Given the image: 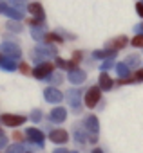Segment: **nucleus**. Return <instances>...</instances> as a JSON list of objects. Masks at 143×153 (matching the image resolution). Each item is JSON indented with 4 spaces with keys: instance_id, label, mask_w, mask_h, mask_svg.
<instances>
[{
    "instance_id": "f257e3e1",
    "label": "nucleus",
    "mask_w": 143,
    "mask_h": 153,
    "mask_svg": "<svg viewBox=\"0 0 143 153\" xmlns=\"http://www.w3.org/2000/svg\"><path fill=\"white\" fill-rule=\"evenodd\" d=\"M100 97H102L100 87H91V88L87 90V94H85V105H87L89 108H94V106L98 105Z\"/></svg>"
},
{
    "instance_id": "f03ea898",
    "label": "nucleus",
    "mask_w": 143,
    "mask_h": 153,
    "mask_svg": "<svg viewBox=\"0 0 143 153\" xmlns=\"http://www.w3.org/2000/svg\"><path fill=\"white\" fill-rule=\"evenodd\" d=\"M0 121H2L6 126H20L26 123V117L24 115H11V114H4L2 117H0Z\"/></svg>"
},
{
    "instance_id": "7ed1b4c3",
    "label": "nucleus",
    "mask_w": 143,
    "mask_h": 153,
    "mask_svg": "<svg viewBox=\"0 0 143 153\" xmlns=\"http://www.w3.org/2000/svg\"><path fill=\"white\" fill-rule=\"evenodd\" d=\"M51 72H53V65L51 63H40L33 70V76H35V78H38V79H44V78H47Z\"/></svg>"
},
{
    "instance_id": "20e7f679",
    "label": "nucleus",
    "mask_w": 143,
    "mask_h": 153,
    "mask_svg": "<svg viewBox=\"0 0 143 153\" xmlns=\"http://www.w3.org/2000/svg\"><path fill=\"white\" fill-rule=\"evenodd\" d=\"M0 51H2L6 56H11V58H18L20 56V49L15 43H9V42H6V43L0 45Z\"/></svg>"
},
{
    "instance_id": "39448f33",
    "label": "nucleus",
    "mask_w": 143,
    "mask_h": 153,
    "mask_svg": "<svg viewBox=\"0 0 143 153\" xmlns=\"http://www.w3.org/2000/svg\"><path fill=\"white\" fill-rule=\"evenodd\" d=\"M49 139H51L53 142H56V144H63V142L69 140V135H67L65 130H53V131L49 133Z\"/></svg>"
},
{
    "instance_id": "423d86ee",
    "label": "nucleus",
    "mask_w": 143,
    "mask_h": 153,
    "mask_svg": "<svg viewBox=\"0 0 143 153\" xmlns=\"http://www.w3.org/2000/svg\"><path fill=\"white\" fill-rule=\"evenodd\" d=\"M44 96H45V99H47L49 103H58V101H62V92H60L58 88H53V87L45 88V90H44Z\"/></svg>"
},
{
    "instance_id": "0eeeda50",
    "label": "nucleus",
    "mask_w": 143,
    "mask_h": 153,
    "mask_svg": "<svg viewBox=\"0 0 143 153\" xmlns=\"http://www.w3.org/2000/svg\"><path fill=\"white\" fill-rule=\"evenodd\" d=\"M69 81L71 83H75V85H80V83H84L85 81V72L84 70H71L69 72Z\"/></svg>"
},
{
    "instance_id": "6e6552de",
    "label": "nucleus",
    "mask_w": 143,
    "mask_h": 153,
    "mask_svg": "<svg viewBox=\"0 0 143 153\" xmlns=\"http://www.w3.org/2000/svg\"><path fill=\"white\" fill-rule=\"evenodd\" d=\"M27 137H29V140H33L35 144H42L44 142V133L40 131V130H36V128H29L27 130Z\"/></svg>"
},
{
    "instance_id": "1a4fd4ad",
    "label": "nucleus",
    "mask_w": 143,
    "mask_h": 153,
    "mask_svg": "<svg viewBox=\"0 0 143 153\" xmlns=\"http://www.w3.org/2000/svg\"><path fill=\"white\" fill-rule=\"evenodd\" d=\"M0 67H2L4 70H15L17 68L15 58H11V56H0Z\"/></svg>"
},
{
    "instance_id": "9d476101",
    "label": "nucleus",
    "mask_w": 143,
    "mask_h": 153,
    "mask_svg": "<svg viewBox=\"0 0 143 153\" xmlns=\"http://www.w3.org/2000/svg\"><path fill=\"white\" fill-rule=\"evenodd\" d=\"M65 117H67V114H65L63 108H54L51 112V121H54V123H63Z\"/></svg>"
},
{
    "instance_id": "9b49d317",
    "label": "nucleus",
    "mask_w": 143,
    "mask_h": 153,
    "mask_svg": "<svg viewBox=\"0 0 143 153\" xmlns=\"http://www.w3.org/2000/svg\"><path fill=\"white\" fill-rule=\"evenodd\" d=\"M85 128H87L89 131L96 133V131H98V119H96L94 115H89V117L85 119Z\"/></svg>"
},
{
    "instance_id": "f8f14e48",
    "label": "nucleus",
    "mask_w": 143,
    "mask_h": 153,
    "mask_svg": "<svg viewBox=\"0 0 143 153\" xmlns=\"http://www.w3.org/2000/svg\"><path fill=\"white\" fill-rule=\"evenodd\" d=\"M116 72L120 74V78H121V79L130 78V68H129L125 63H118V65H116Z\"/></svg>"
},
{
    "instance_id": "ddd939ff",
    "label": "nucleus",
    "mask_w": 143,
    "mask_h": 153,
    "mask_svg": "<svg viewBox=\"0 0 143 153\" xmlns=\"http://www.w3.org/2000/svg\"><path fill=\"white\" fill-rule=\"evenodd\" d=\"M100 87H102V90H111L112 88V79L109 78L105 72L100 76Z\"/></svg>"
},
{
    "instance_id": "4468645a",
    "label": "nucleus",
    "mask_w": 143,
    "mask_h": 153,
    "mask_svg": "<svg viewBox=\"0 0 143 153\" xmlns=\"http://www.w3.org/2000/svg\"><path fill=\"white\" fill-rule=\"evenodd\" d=\"M29 13L35 15L36 18H42V20H44V9H42L40 4H31V6H29Z\"/></svg>"
},
{
    "instance_id": "2eb2a0df",
    "label": "nucleus",
    "mask_w": 143,
    "mask_h": 153,
    "mask_svg": "<svg viewBox=\"0 0 143 153\" xmlns=\"http://www.w3.org/2000/svg\"><path fill=\"white\" fill-rule=\"evenodd\" d=\"M4 15H9V16H11V18H15V20H20V18H22V11H18V9H13V7H8Z\"/></svg>"
},
{
    "instance_id": "dca6fc26",
    "label": "nucleus",
    "mask_w": 143,
    "mask_h": 153,
    "mask_svg": "<svg viewBox=\"0 0 143 153\" xmlns=\"http://www.w3.org/2000/svg\"><path fill=\"white\" fill-rule=\"evenodd\" d=\"M8 153H26V149H24L22 144H13V146L8 148Z\"/></svg>"
},
{
    "instance_id": "f3484780",
    "label": "nucleus",
    "mask_w": 143,
    "mask_h": 153,
    "mask_svg": "<svg viewBox=\"0 0 143 153\" xmlns=\"http://www.w3.org/2000/svg\"><path fill=\"white\" fill-rule=\"evenodd\" d=\"M127 45V38H123V36H120L114 43H112V47H114V51H118V49H121V47H125Z\"/></svg>"
},
{
    "instance_id": "a211bd4d",
    "label": "nucleus",
    "mask_w": 143,
    "mask_h": 153,
    "mask_svg": "<svg viewBox=\"0 0 143 153\" xmlns=\"http://www.w3.org/2000/svg\"><path fill=\"white\" fill-rule=\"evenodd\" d=\"M112 54H116V51H96L94 52L96 58H111Z\"/></svg>"
},
{
    "instance_id": "6ab92c4d",
    "label": "nucleus",
    "mask_w": 143,
    "mask_h": 153,
    "mask_svg": "<svg viewBox=\"0 0 143 153\" xmlns=\"http://www.w3.org/2000/svg\"><path fill=\"white\" fill-rule=\"evenodd\" d=\"M130 43H132L134 47H143V34H138V36H134V38L130 40Z\"/></svg>"
},
{
    "instance_id": "aec40b11",
    "label": "nucleus",
    "mask_w": 143,
    "mask_h": 153,
    "mask_svg": "<svg viewBox=\"0 0 143 153\" xmlns=\"http://www.w3.org/2000/svg\"><path fill=\"white\" fill-rule=\"evenodd\" d=\"M33 36L38 40V38H44V27H35L33 29Z\"/></svg>"
},
{
    "instance_id": "412c9836",
    "label": "nucleus",
    "mask_w": 143,
    "mask_h": 153,
    "mask_svg": "<svg viewBox=\"0 0 143 153\" xmlns=\"http://www.w3.org/2000/svg\"><path fill=\"white\" fill-rule=\"evenodd\" d=\"M45 40H47V42H58V43L62 42V38H60L58 34H54V33H49V34L45 36Z\"/></svg>"
},
{
    "instance_id": "4be33fe9",
    "label": "nucleus",
    "mask_w": 143,
    "mask_h": 153,
    "mask_svg": "<svg viewBox=\"0 0 143 153\" xmlns=\"http://www.w3.org/2000/svg\"><path fill=\"white\" fill-rule=\"evenodd\" d=\"M24 0H11V6H15L17 9H24Z\"/></svg>"
},
{
    "instance_id": "5701e85b",
    "label": "nucleus",
    "mask_w": 143,
    "mask_h": 153,
    "mask_svg": "<svg viewBox=\"0 0 143 153\" xmlns=\"http://www.w3.org/2000/svg\"><path fill=\"white\" fill-rule=\"evenodd\" d=\"M42 119V114L40 112H35V114H31V121H35V123H38Z\"/></svg>"
},
{
    "instance_id": "b1692460",
    "label": "nucleus",
    "mask_w": 143,
    "mask_h": 153,
    "mask_svg": "<svg viewBox=\"0 0 143 153\" xmlns=\"http://www.w3.org/2000/svg\"><path fill=\"white\" fill-rule=\"evenodd\" d=\"M134 79H136V81H143V70H138V72L134 74Z\"/></svg>"
},
{
    "instance_id": "393cba45",
    "label": "nucleus",
    "mask_w": 143,
    "mask_h": 153,
    "mask_svg": "<svg viewBox=\"0 0 143 153\" xmlns=\"http://www.w3.org/2000/svg\"><path fill=\"white\" fill-rule=\"evenodd\" d=\"M8 144V140H6V135L2 133V131H0V148H4Z\"/></svg>"
},
{
    "instance_id": "a878e982",
    "label": "nucleus",
    "mask_w": 143,
    "mask_h": 153,
    "mask_svg": "<svg viewBox=\"0 0 143 153\" xmlns=\"http://www.w3.org/2000/svg\"><path fill=\"white\" fill-rule=\"evenodd\" d=\"M138 61H139V59H138V56H132V58H129V59H127V63H129V65H138Z\"/></svg>"
},
{
    "instance_id": "bb28decb",
    "label": "nucleus",
    "mask_w": 143,
    "mask_h": 153,
    "mask_svg": "<svg viewBox=\"0 0 143 153\" xmlns=\"http://www.w3.org/2000/svg\"><path fill=\"white\" fill-rule=\"evenodd\" d=\"M136 9H138V15L143 16V2H138V4H136Z\"/></svg>"
},
{
    "instance_id": "cd10ccee",
    "label": "nucleus",
    "mask_w": 143,
    "mask_h": 153,
    "mask_svg": "<svg viewBox=\"0 0 143 153\" xmlns=\"http://www.w3.org/2000/svg\"><path fill=\"white\" fill-rule=\"evenodd\" d=\"M111 67H112V59H107V61L103 63V67H102V68H103V70H107V68H111Z\"/></svg>"
},
{
    "instance_id": "c85d7f7f",
    "label": "nucleus",
    "mask_w": 143,
    "mask_h": 153,
    "mask_svg": "<svg viewBox=\"0 0 143 153\" xmlns=\"http://www.w3.org/2000/svg\"><path fill=\"white\" fill-rule=\"evenodd\" d=\"M56 65H58V67H67V61H63V59H56Z\"/></svg>"
},
{
    "instance_id": "c756f323",
    "label": "nucleus",
    "mask_w": 143,
    "mask_h": 153,
    "mask_svg": "<svg viewBox=\"0 0 143 153\" xmlns=\"http://www.w3.org/2000/svg\"><path fill=\"white\" fill-rule=\"evenodd\" d=\"M20 68H22V72H24V74H27V72H29V68H27V65H26V63H22V65H20Z\"/></svg>"
},
{
    "instance_id": "7c9ffc66",
    "label": "nucleus",
    "mask_w": 143,
    "mask_h": 153,
    "mask_svg": "<svg viewBox=\"0 0 143 153\" xmlns=\"http://www.w3.org/2000/svg\"><path fill=\"white\" fill-rule=\"evenodd\" d=\"M6 9H8V6H6V4H2V2H0V13H6Z\"/></svg>"
},
{
    "instance_id": "2f4dec72",
    "label": "nucleus",
    "mask_w": 143,
    "mask_h": 153,
    "mask_svg": "<svg viewBox=\"0 0 143 153\" xmlns=\"http://www.w3.org/2000/svg\"><path fill=\"white\" fill-rule=\"evenodd\" d=\"M54 153H69V151H67V149H56Z\"/></svg>"
},
{
    "instance_id": "473e14b6",
    "label": "nucleus",
    "mask_w": 143,
    "mask_h": 153,
    "mask_svg": "<svg viewBox=\"0 0 143 153\" xmlns=\"http://www.w3.org/2000/svg\"><path fill=\"white\" fill-rule=\"evenodd\" d=\"M93 153H103V151H102V149H94Z\"/></svg>"
},
{
    "instance_id": "72a5a7b5",
    "label": "nucleus",
    "mask_w": 143,
    "mask_h": 153,
    "mask_svg": "<svg viewBox=\"0 0 143 153\" xmlns=\"http://www.w3.org/2000/svg\"><path fill=\"white\" fill-rule=\"evenodd\" d=\"M141 29H143V25H141Z\"/></svg>"
}]
</instances>
